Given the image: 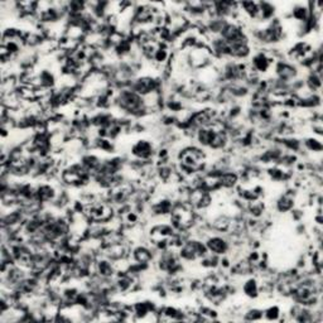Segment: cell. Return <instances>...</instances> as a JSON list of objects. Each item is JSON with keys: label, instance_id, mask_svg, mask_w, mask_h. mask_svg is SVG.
<instances>
[{"label": "cell", "instance_id": "1", "mask_svg": "<svg viewBox=\"0 0 323 323\" xmlns=\"http://www.w3.org/2000/svg\"><path fill=\"white\" fill-rule=\"evenodd\" d=\"M115 104L125 114L134 115V116H140L145 111H148V106H147L144 97L134 93L132 89L119 91V94L115 97Z\"/></svg>", "mask_w": 323, "mask_h": 323}, {"label": "cell", "instance_id": "2", "mask_svg": "<svg viewBox=\"0 0 323 323\" xmlns=\"http://www.w3.org/2000/svg\"><path fill=\"white\" fill-rule=\"evenodd\" d=\"M209 250L206 247V244L198 239H192V240L183 241L179 247V259L183 262H197L206 255Z\"/></svg>", "mask_w": 323, "mask_h": 323}, {"label": "cell", "instance_id": "3", "mask_svg": "<svg viewBox=\"0 0 323 323\" xmlns=\"http://www.w3.org/2000/svg\"><path fill=\"white\" fill-rule=\"evenodd\" d=\"M132 154L135 159L140 162H147L154 155L153 143L149 140H138L135 144L132 147Z\"/></svg>", "mask_w": 323, "mask_h": 323}, {"label": "cell", "instance_id": "4", "mask_svg": "<svg viewBox=\"0 0 323 323\" xmlns=\"http://www.w3.org/2000/svg\"><path fill=\"white\" fill-rule=\"evenodd\" d=\"M206 247L209 250V252L211 254H215V255H225L226 252L230 249V244L228 241L225 239V237L219 236V235H215V236H209L206 241Z\"/></svg>", "mask_w": 323, "mask_h": 323}, {"label": "cell", "instance_id": "5", "mask_svg": "<svg viewBox=\"0 0 323 323\" xmlns=\"http://www.w3.org/2000/svg\"><path fill=\"white\" fill-rule=\"evenodd\" d=\"M133 255V260H134V264H139V265H147L152 262V259H153V252L148 249V247H138L135 249L133 250L132 252Z\"/></svg>", "mask_w": 323, "mask_h": 323}, {"label": "cell", "instance_id": "6", "mask_svg": "<svg viewBox=\"0 0 323 323\" xmlns=\"http://www.w3.org/2000/svg\"><path fill=\"white\" fill-rule=\"evenodd\" d=\"M243 292L249 298H256L260 292V285H259L258 280L255 278H249L247 280H245V283L243 284Z\"/></svg>", "mask_w": 323, "mask_h": 323}, {"label": "cell", "instance_id": "7", "mask_svg": "<svg viewBox=\"0 0 323 323\" xmlns=\"http://www.w3.org/2000/svg\"><path fill=\"white\" fill-rule=\"evenodd\" d=\"M294 206V200L293 197H290L289 194H283L279 200L277 201V209H279L280 212H286V211H290Z\"/></svg>", "mask_w": 323, "mask_h": 323}, {"label": "cell", "instance_id": "8", "mask_svg": "<svg viewBox=\"0 0 323 323\" xmlns=\"http://www.w3.org/2000/svg\"><path fill=\"white\" fill-rule=\"evenodd\" d=\"M280 309L278 305H273V307H269L268 309L264 311V317L269 321H277L280 317Z\"/></svg>", "mask_w": 323, "mask_h": 323}, {"label": "cell", "instance_id": "9", "mask_svg": "<svg viewBox=\"0 0 323 323\" xmlns=\"http://www.w3.org/2000/svg\"><path fill=\"white\" fill-rule=\"evenodd\" d=\"M304 144L305 147H307V149H309L311 152H317V153H320V152L322 151V144H321V142L318 139L309 138L305 140Z\"/></svg>", "mask_w": 323, "mask_h": 323}, {"label": "cell", "instance_id": "10", "mask_svg": "<svg viewBox=\"0 0 323 323\" xmlns=\"http://www.w3.org/2000/svg\"><path fill=\"white\" fill-rule=\"evenodd\" d=\"M264 317V311H260V309H250L249 312H247V321H259Z\"/></svg>", "mask_w": 323, "mask_h": 323}]
</instances>
